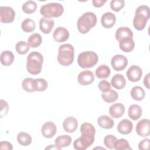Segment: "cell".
<instances>
[{"mask_svg": "<svg viewBox=\"0 0 150 150\" xmlns=\"http://www.w3.org/2000/svg\"><path fill=\"white\" fill-rule=\"evenodd\" d=\"M150 17V9L147 5H140L135 10L133 19L134 27L138 30H143Z\"/></svg>", "mask_w": 150, "mask_h": 150, "instance_id": "1", "label": "cell"}, {"mask_svg": "<svg viewBox=\"0 0 150 150\" xmlns=\"http://www.w3.org/2000/svg\"><path fill=\"white\" fill-rule=\"evenodd\" d=\"M43 57L38 52H32L27 57L26 69L28 71L33 75L39 74L42 69Z\"/></svg>", "mask_w": 150, "mask_h": 150, "instance_id": "2", "label": "cell"}, {"mask_svg": "<svg viewBox=\"0 0 150 150\" xmlns=\"http://www.w3.org/2000/svg\"><path fill=\"white\" fill-rule=\"evenodd\" d=\"M97 19L95 13L87 12L83 13L77 20V25L78 30L81 34H86L96 26Z\"/></svg>", "mask_w": 150, "mask_h": 150, "instance_id": "3", "label": "cell"}, {"mask_svg": "<svg viewBox=\"0 0 150 150\" xmlns=\"http://www.w3.org/2000/svg\"><path fill=\"white\" fill-rule=\"evenodd\" d=\"M73 46L70 43H66L59 46L57 54V61L63 66H68L72 64L74 57Z\"/></svg>", "mask_w": 150, "mask_h": 150, "instance_id": "4", "label": "cell"}, {"mask_svg": "<svg viewBox=\"0 0 150 150\" xmlns=\"http://www.w3.org/2000/svg\"><path fill=\"white\" fill-rule=\"evenodd\" d=\"M64 8L59 3L52 2L43 5L40 9V13L45 18H57L62 15Z\"/></svg>", "mask_w": 150, "mask_h": 150, "instance_id": "5", "label": "cell"}, {"mask_svg": "<svg viewBox=\"0 0 150 150\" xmlns=\"http://www.w3.org/2000/svg\"><path fill=\"white\" fill-rule=\"evenodd\" d=\"M98 60L97 54L93 51H86L80 53L77 57V63L81 68H91L95 66Z\"/></svg>", "mask_w": 150, "mask_h": 150, "instance_id": "6", "label": "cell"}, {"mask_svg": "<svg viewBox=\"0 0 150 150\" xmlns=\"http://www.w3.org/2000/svg\"><path fill=\"white\" fill-rule=\"evenodd\" d=\"M94 134L81 133V137L73 142V147L77 150H85L91 146L94 141Z\"/></svg>", "mask_w": 150, "mask_h": 150, "instance_id": "7", "label": "cell"}, {"mask_svg": "<svg viewBox=\"0 0 150 150\" xmlns=\"http://www.w3.org/2000/svg\"><path fill=\"white\" fill-rule=\"evenodd\" d=\"M15 17V11L10 6H1L0 7V21L2 23L12 22Z\"/></svg>", "mask_w": 150, "mask_h": 150, "instance_id": "8", "label": "cell"}, {"mask_svg": "<svg viewBox=\"0 0 150 150\" xmlns=\"http://www.w3.org/2000/svg\"><path fill=\"white\" fill-rule=\"evenodd\" d=\"M111 64L114 70L117 71H122L127 67L128 64V60L124 55L116 54L112 57Z\"/></svg>", "mask_w": 150, "mask_h": 150, "instance_id": "9", "label": "cell"}, {"mask_svg": "<svg viewBox=\"0 0 150 150\" xmlns=\"http://www.w3.org/2000/svg\"><path fill=\"white\" fill-rule=\"evenodd\" d=\"M136 132L141 137H145L150 134V121L148 119H142L136 125Z\"/></svg>", "mask_w": 150, "mask_h": 150, "instance_id": "10", "label": "cell"}, {"mask_svg": "<svg viewBox=\"0 0 150 150\" xmlns=\"http://www.w3.org/2000/svg\"><path fill=\"white\" fill-rule=\"evenodd\" d=\"M126 74L128 79L130 81L137 82L141 79L142 75V70L140 67L132 65L129 67Z\"/></svg>", "mask_w": 150, "mask_h": 150, "instance_id": "11", "label": "cell"}, {"mask_svg": "<svg viewBox=\"0 0 150 150\" xmlns=\"http://www.w3.org/2000/svg\"><path fill=\"white\" fill-rule=\"evenodd\" d=\"M94 75L90 70H84L80 72L77 77L79 83L82 86H87L91 84L94 80Z\"/></svg>", "mask_w": 150, "mask_h": 150, "instance_id": "12", "label": "cell"}, {"mask_svg": "<svg viewBox=\"0 0 150 150\" xmlns=\"http://www.w3.org/2000/svg\"><path fill=\"white\" fill-rule=\"evenodd\" d=\"M69 35V32L67 29L64 27L59 26L54 30L53 34V38L56 42L61 43L67 40Z\"/></svg>", "mask_w": 150, "mask_h": 150, "instance_id": "13", "label": "cell"}, {"mask_svg": "<svg viewBox=\"0 0 150 150\" xmlns=\"http://www.w3.org/2000/svg\"><path fill=\"white\" fill-rule=\"evenodd\" d=\"M56 126L51 121L45 122L41 128V133L42 135L47 138H52L56 134Z\"/></svg>", "mask_w": 150, "mask_h": 150, "instance_id": "14", "label": "cell"}, {"mask_svg": "<svg viewBox=\"0 0 150 150\" xmlns=\"http://www.w3.org/2000/svg\"><path fill=\"white\" fill-rule=\"evenodd\" d=\"M63 127L65 131L69 133L74 132L78 127V121L74 117H68L63 122Z\"/></svg>", "mask_w": 150, "mask_h": 150, "instance_id": "15", "label": "cell"}, {"mask_svg": "<svg viewBox=\"0 0 150 150\" xmlns=\"http://www.w3.org/2000/svg\"><path fill=\"white\" fill-rule=\"evenodd\" d=\"M54 25V21L49 18L43 17L39 21V28L45 34H49L52 31Z\"/></svg>", "mask_w": 150, "mask_h": 150, "instance_id": "16", "label": "cell"}, {"mask_svg": "<svg viewBox=\"0 0 150 150\" xmlns=\"http://www.w3.org/2000/svg\"><path fill=\"white\" fill-rule=\"evenodd\" d=\"M116 21V17L115 15L111 12H107L104 13L101 18V22L102 26L107 29L112 28Z\"/></svg>", "mask_w": 150, "mask_h": 150, "instance_id": "17", "label": "cell"}, {"mask_svg": "<svg viewBox=\"0 0 150 150\" xmlns=\"http://www.w3.org/2000/svg\"><path fill=\"white\" fill-rule=\"evenodd\" d=\"M133 129V124L132 122L128 119L121 120L117 125V130L119 133L124 135L130 134Z\"/></svg>", "mask_w": 150, "mask_h": 150, "instance_id": "18", "label": "cell"}, {"mask_svg": "<svg viewBox=\"0 0 150 150\" xmlns=\"http://www.w3.org/2000/svg\"><path fill=\"white\" fill-rule=\"evenodd\" d=\"M125 112L124 105L120 103H115L111 105L109 108L110 115L114 118H118L123 115Z\"/></svg>", "mask_w": 150, "mask_h": 150, "instance_id": "19", "label": "cell"}, {"mask_svg": "<svg viewBox=\"0 0 150 150\" xmlns=\"http://www.w3.org/2000/svg\"><path fill=\"white\" fill-rule=\"evenodd\" d=\"M119 47L124 52H131L135 47V43L132 38H125L119 41Z\"/></svg>", "mask_w": 150, "mask_h": 150, "instance_id": "20", "label": "cell"}, {"mask_svg": "<svg viewBox=\"0 0 150 150\" xmlns=\"http://www.w3.org/2000/svg\"><path fill=\"white\" fill-rule=\"evenodd\" d=\"M111 84L115 88L121 90L125 87L126 80L124 76L121 74H116L112 77L111 80Z\"/></svg>", "mask_w": 150, "mask_h": 150, "instance_id": "21", "label": "cell"}, {"mask_svg": "<svg viewBox=\"0 0 150 150\" xmlns=\"http://www.w3.org/2000/svg\"><path fill=\"white\" fill-rule=\"evenodd\" d=\"M98 125L102 128L111 129L114 125V120L107 115H101L97 119Z\"/></svg>", "mask_w": 150, "mask_h": 150, "instance_id": "22", "label": "cell"}, {"mask_svg": "<svg viewBox=\"0 0 150 150\" xmlns=\"http://www.w3.org/2000/svg\"><path fill=\"white\" fill-rule=\"evenodd\" d=\"M115 39L120 41L121 39L125 38L133 37V32L128 27H120L115 32Z\"/></svg>", "mask_w": 150, "mask_h": 150, "instance_id": "23", "label": "cell"}, {"mask_svg": "<svg viewBox=\"0 0 150 150\" xmlns=\"http://www.w3.org/2000/svg\"><path fill=\"white\" fill-rule=\"evenodd\" d=\"M0 58L2 64L5 66H9L11 65L15 59L13 53L9 50L3 51L1 54Z\"/></svg>", "mask_w": 150, "mask_h": 150, "instance_id": "24", "label": "cell"}, {"mask_svg": "<svg viewBox=\"0 0 150 150\" xmlns=\"http://www.w3.org/2000/svg\"><path fill=\"white\" fill-rule=\"evenodd\" d=\"M142 108L137 104H133L128 108V116L132 120H138L142 115Z\"/></svg>", "mask_w": 150, "mask_h": 150, "instance_id": "25", "label": "cell"}, {"mask_svg": "<svg viewBox=\"0 0 150 150\" xmlns=\"http://www.w3.org/2000/svg\"><path fill=\"white\" fill-rule=\"evenodd\" d=\"M131 97L137 101H141L145 97V91L144 89L139 86L134 87L130 92Z\"/></svg>", "mask_w": 150, "mask_h": 150, "instance_id": "26", "label": "cell"}, {"mask_svg": "<svg viewBox=\"0 0 150 150\" xmlns=\"http://www.w3.org/2000/svg\"><path fill=\"white\" fill-rule=\"evenodd\" d=\"M110 69L109 67L105 64L99 66L96 70V76L98 79H106L110 75Z\"/></svg>", "mask_w": 150, "mask_h": 150, "instance_id": "27", "label": "cell"}, {"mask_svg": "<svg viewBox=\"0 0 150 150\" xmlns=\"http://www.w3.org/2000/svg\"><path fill=\"white\" fill-rule=\"evenodd\" d=\"M71 141L72 139L71 137L68 135H60L56 138L55 144L59 148H62L69 146L71 142Z\"/></svg>", "mask_w": 150, "mask_h": 150, "instance_id": "28", "label": "cell"}, {"mask_svg": "<svg viewBox=\"0 0 150 150\" xmlns=\"http://www.w3.org/2000/svg\"><path fill=\"white\" fill-rule=\"evenodd\" d=\"M101 97L104 101L111 103L115 101L118 99V94L115 90L110 89L106 92H103L101 94Z\"/></svg>", "mask_w": 150, "mask_h": 150, "instance_id": "29", "label": "cell"}, {"mask_svg": "<svg viewBox=\"0 0 150 150\" xmlns=\"http://www.w3.org/2000/svg\"><path fill=\"white\" fill-rule=\"evenodd\" d=\"M17 141L22 146H28L32 143V137L30 134L25 132H21L17 135Z\"/></svg>", "mask_w": 150, "mask_h": 150, "instance_id": "30", "label": "cell"}, {"mask_svg": "<svg viewBox=\"0 0 150 150\" xmlns=\"http://www.w3.org/2000/svg\"><path fill=\"white\" fill-rule=\"evenodd\" d=\"M33 86L35 91H43L47 88L48 83L44 79L39 78L33 79Z\"/></svg>", "mask_w": 150, "mask_h": 150, "instance_id": "31", "label": "cell"}, {"mask_svg": "<svg viewBox=\"0 0 150 150\" xmlns=\"http://www.w3.org/2000/svg\"><path fill=\"white\" fill-rule=\"evenodd\" d=\"M28 42L31 47H37L41 45L42 42V37L38 33H33L29 37Z\"/></svg>", "mask_w": 150, "mask_h": 150, "instance_id": "32", "label": "cell"}, {"mask_svg": "<svg viewBox=\"0 0 150 150\" xmlns=\"http://www.w3.org/2000/svg\"><path fill=\"white\" fill-rule=\"evenodd\" d=\"M35 21L30 18H26L23 21L21 24L22 29L27 33L32 32L35 29Z\"/></svg>", "mask_w": 150, "mask_h": 150, "instance_id": "33", "label": "cell"}, {"mask_svg": "<svg viewBox=\"0 0 150 150\" xmlns=\"http://www.w3.org/2000/svg\"><path fill=\"white\" fill-rule=\"evenodd\" d=\"M22 11L28 14L34 13L37 9V4L35 1H28L25 2L22 6Z\"/></svg>", "mask_w": 150, "mask_h": 150, "instance_id": "34", "label": "cell"}, {"mask_svg": "<svg viewBox=\"0 0 150 150\" xmlns=\"http://www.w3.org/2000/svg\"><path fill=\"white\" fill-rule=\"evenodd\" d=\"M30 45L28 42L25 41L18 42L15 46L17 53L19 54H25L30 49Z\"/></svg>", "mask_w": 150, "mask_h": 150, "instance_id": "35", "label": "cell"}, {"mask_svg": "<svg viewBox=\"0 0 150 150\" xmlns=\"http://www.w3.org/2000/svg\"><path fill=\"white\" fill-rule=\"evenodd\" d=\"M114 149L116 150H131L132 149L129 146V142L124 138L117 139L114 144Z\"/></svg>", "mask_w": 150, "mask_h": 150, "instance_id": "36", "label": "cell"}, {"mask_svg": "<svg viewBox=\"0 0 150 150\" xmlns=\"http://www.w3.org/2000/svg\"><path fill=\"white\" fill-rule=\"evenodd\" d=\"M117 138L113 135H107L104 138V144L107 148L110 149H114V144Z\"/></svg>", "mask_w": 150, "mask_h": 150, "instance_id": "37", "label": "cell"}, {"mask_svg": "<svg viewBox=\"0 0 150 150\" xmlns=\"http://www.w3.org/2000/svg\"><path fill=\"white\" fill-rule=\"evenodd\" d=\"M33 79L32 78H25L22 82V87L23 89L27 92H34L35 90L33 86Z\"/></svg>", "mask_w": 150, "mask_h": 150, "instance_id": "38", "label": "cell"}, {"mask_svg": "<svg viewBox=\"0 0 150 150\" xmlns=\"http://www.w3.org/2000/svg\"><path fill=\"white\" fill-rule=\"evenodd\" d=\"M124 0H112L110 2V8L115 12H119L124 6Z\"/></svg>", "mask_w": 150, "mask_h": 150, "instance_id": "39", "label": "cell"}, {"mask_svg": "<svg viewBox=\"0 0 150 150\" xmlns=\"http://www.w3.org/2000/svg\"><path fill=\"white\" fill-rule=\"evenodd\" d=\"M80 132L81 133H92L96 134L94 127L88 122H84L80 126Z\"/></svg>", "mask_w": 150, "mask_h": 150, "instance_id": "40", "label": "cell"}, {"mask_svg": "<svg viewBox=\"0 0 150 150\" xmlns=\"http://www.w3.org/2000/svg\"><path fill=\"white\" fill-rule=\"evenodd\" d=\"M98 87L100 90L103 93L110 90L111 89V84L107 80H101L99 82Z\"/></svg>", "mask_w": 150, "mask_h": 150, "instance_id": "41", "label": "cell"}, {"mask_svg": "<svg viewBox=\"0 0 150 150\" xmlns=\"http://www.w3.org/2000/svg\"><path fill=\"white\" fill-rule=\"evenodd\" d=\"M0 103H1V118H2L3 116L7 114L9 110V107L7 102L3 100H0Z\"/></svg>", "mask_w": 150, "mask_h": 150, "instance_id": "42", "label": "cell"}, {"mask_svg": "<svg viewBox=\"0 0 150 150\" xmlns=\"http://www.w3.org/2000/svg\"><path fill=\"white\" fill-rule=\"evenodd\" d=\"M150 139L148 138H145L142 139L141 142H139L138 144V148L141 150L148 149L149 147Z\"/></svg>", "mask_w": 150, "mask_h": 150, "instance_id": "43", "label": "cell"}, {"mask_svg": "<svg viewBox=\"0 0 150 150\" xmlns=\"http://www.w3.org/2000/svg\"><path fill=\"white\" fill-rule=\"evenodd\" d=\"M13 146L11 143L8 141H2L0 142V149L12 150Z\"/></svg>", "mask_w": 150, "mask_h": 150, "instance_id": "44", "label": "cell"}, {"mask_svg": "<svg viewBox=\"0 0 150 150\" xmlns=\"http://www.w3.org/2000/svg\"><path fill=\"white\" fill-rule=\"evenodd\" d=\"M105 2H106V1H102V0H94L92 1L93 5L96 8H100L103 6Z\"/></svg>", "mask_w": 150, "mask_h": 150, "instance_id": "45", "label": "cell"}, {"mask_svg": "<svg viewBox=\"0 0 150 150\" xmlns=\"http://www.w3.org/2000/svg\"><path fill=\"white\" fill-rule=\"evenodd\" d=\"M149 76H150V74L149 73H148L145 77H144V81H143V83H144V86L148 88V89H149Z\"/></svg>", "mask_w": 150, "mask_h": 150, "instance_id": "46", "label": "cell"}, {"mask_svg": "<svg viewBox=\"0 0 150 150\" xmlns=\"http://www.w3.org/2000/svg\"><path fill=\"white\" fill-rule=\"evenodd\" d=\"M46 149H61L62 148H59L56 145H49L47 147L45 148Z\"/></svg>", "mask_w": 150, "mask_h": 150, "instance_id": "47", "label": "cell"}]
</instances>
